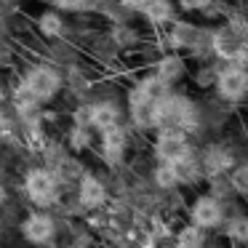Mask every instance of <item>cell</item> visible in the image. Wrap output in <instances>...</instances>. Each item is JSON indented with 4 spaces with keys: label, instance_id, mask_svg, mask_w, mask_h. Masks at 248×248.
Returning <instances> with one entry per match:
<instances>
[{
    "label": "cell",
    "instance_id": "6da1fadb",
    "mask_svg": "<svg viewBox=\"0 0 248 248\" xmlns=\"http://www.w3.org/2000/svg\"><path fill=\"white\" fill-rule=\"evenodd\" d=\"M157 123L171 125V128H195L198 125V109L184 96H166L157 107Z\"/></svg>",
    "mask_w": 248,
    "mask_h": 248
},
{
    "label": "cell",
    "instance_id": "7a4b0ae2",
    "mask_svg": "<svg viewBox=\"0 0 248 248\" xmlns=\"http://www.w3.org/2000/svg\"><path fill=\"white\" fill-rule=\"evenodd\" d=\"M24 88L32 93L38 102H48L56 96V91L62 88V78L51 67H32L24 78Z\"/></svg>",
    "mask_w": 248,
    "mask_h": 248
},
{
    "label": "cell",
    "instance_id": "3957f363",
    "mask_svg": "<svg viewBox=\"0 0 248 248\" xmlns=\"http://www.w3.org/2000/svg\"><path fill=\"white\" fill-rule=\"evenodd\" d=\"M24 187H27V195L38 205L56 203V179L48 171H43V168H32L27 173V179H24Z\"/></svg>",
    "mask_w": 248,
    "mask_h": 248
},
{
    "label": "cell",
    "instance_id": "277c9868",
    "mask_svg": "<svg viewBox=\"0 0 248 248\" xmlns=\"http://www.w3.org/2000/svg\"><path fill=\"white\" fill-rule=\"evenodd\" d=\"M216 88L224 99L237 102L248 93V72L240 70V67H227L216 75Z\"/></svg>",
    "mask_w": 248,
    "mask_h": 248
},
{
    "label": "cell",
    "instance_id": "5b68a950",
    "mask_svg": "<svg viewBox=\"0 0 248 248\" xmlns=\"http://www.w3.org/2000/svg\"><path fill=\"white\" fill-rule=\"evenodd\" d=\"M155 152L163 163H179V160H187L189 157V144L184 139V134L179 131H166V134L157 139Z\"/></svg>",
    "mask_w": 248,
    "mask_h": 248
},
{
    "label": "cell",
    "instance_id": "8992f818",
    "mask_svg": "<svg viewBox=\"0 0 248 248\" xmlns=\"http://www.w3.org/2000/svg\"><path fill=\"white\" fill-rule=\"evenodd\" d=\"M221 219H224V214H221L219 200L208 198V195H203V198L195 200V205H192L195 227H200V230H203V227H216V224H221Z\"/></svg>",
    "mask_w": 248,
    "mask_h": 248
},
{
    "label": "cell",
    "instance_id": "52a82bcc",
    "mask_svg": "<svg viewBox=\"0 0 248 248\" xmlns=\"http://www.w3.org/2000/svg\"><path fill=\"white\" fill-rule=\"evenodd\" d=\"M22 232H24V237H27L30 243H35V246L48 243L51 237H54V219L46 216V214H32V216L24 219Z\"/></svg>",
    "mask_w": 248,
    "mask_h": 248
},
{
    "label": "cell",
    "instance_id": "ba28073f",
    "mask_svg": "<svg viewBox=\"0 0 248 248\" xmlns=\"http://www.w3.org/2000/svg\"><path fill=\"white\" fill-rule=\"evenodd\" d=\"M118 107L112 102H99L93 107H88V123L99 131H109V128H118Z\"/></svg>",
    "mask_w": 248,
    "mask_h": 248
},
{
    "label": "cell",
    "instance_id": "9c48e42d",
    "mask_svg": "<svg viewBox=\"0 0 248 248\" xmlns=\"http://www.w3.org/2000/svg\"><path fill=\"white\" fill-rule=\"evenodd\" d=\"M78 198H80V205H86V208H96V205L104 203V184L99 182L96 176H83L80 179V192H78Z\"/></svg>",
    "mask_w": 248,
    "mask_h": 248
},
{
    "label": "cell",
    "instance_id": "30bf717a",
    "mask_svg": "<svg viewBox=\"0 0 248 248\" xmlns=\"http://www.w3.org/2000/svg\"><path fill=\"white\" fill-rule=\"evenodd\" d=\"M123 147H125V136L120 128H109L104 131V139H102V150L107 155L109 163H115L120 155H123Z\"/></svg>",
    "mask_w": 248,
    "mask_h": 248
},
{
    "label": "cell",
    "instance_id": "8fae6325",
    "mask_svg": "<svg viewBox=\"0 0 248 248\" xmlns=\"http://www.w3.org/2000/svg\"><path fill=\"white\" fill-rule=\"evenodd\" d=\"M182 75H184V62L179 56H163L157 62V78L163 83H176Z\"/></svg>",
    "mask_w": 248,
    "mask_h": 248
},
{
    "label": "cell",
    "instance_id": "7c38bea8",
    "mask_svg": "<svg viewBox=\"0 0 248 248\" xmlns=\"http://www.w3.org/2000/svg\"><path fill=\"white\" fill-rule=\"evenodd\" d=\"M144 16H147V22H152V24H166L168 19L173 16L171 0H150L144 6Z\"/></svg>",
    "mask_w": 248,
    "mask_h": 248
},
{
    "label": "cell",
    "instance_id": "4fadbf2b",
    "mask_svg": "<svg viewBox=\"0 0 248 248\" xmlns=\"http://www.w3.org/2000/svg\"><path fill=\"white\" fill-rule=\"evenodd\" d=\"M38 27H40V32H43L46 38H56V35L62 32V16L56 11H48V14L40 16Z\"/></svg>",
    "mask_w": 248,
    "mask_h": 248
},
{
    "label": "cell",
    "instance_id": "5bb4252c",
    "mask_svg": "<svg viewBox=\"0 0 248 248\" xmlns=\"http://www.w3.org/2000/svg\"><path fill=\"white\" fill-rule=\"evenodd\" d=\"M179 248H203V230L200 227H184L179 232Z\"/></svg>",
    "mask_w": 248,
    "mask_h": 248
},
{
    "label": "cell",
    "instance_id": "9a60e30c",
    "mask_svg": "<svg viewBox=\"0 0 248 248\" xmlns=\"http://www.w3.org/2000/svg\"><path fill=\"white\" fill-rule=\"evenodd\" d=\"M227 235H230L232 240L248 243V219L246 216H237V219L227 221Z\"/></svg>",
    "mask_w": 248,
    "mask_h": 248
},
{
    "label": "cell",
    "instance_id": "2e32d148",
    "mask_svg": "<svg viewBox=\"0 0 248 248\" xmlns=\"http://www.w3.org/2000/svg\"><path fill=\"white\" fill-rule=\"evenodd\" d=\"M155 182L160 184V187H176L179 184V176H176V168H173V163H163L160 168L155 171Z\"/></svg>",
    "mask_w": 248,
    "mask_h": 248
},
{
    "label": "cell",
    "instance_id": "e0dca14e",
    "mask_svg": "<svg viewBox=\"0 0 248 248\" xmlns=\"http://www.w3.org/2000/svg\"><path fill=\"white\" fill-rule=\"evenodd\" d=\"M195 38H198V32H195L192 24H176V30H173V43L176 46H189L195 43Z\"/></svg>",
    "mask_w": 248,
    "mask_h": 248
},
{
    "label": "cell",
    "instance_id": "ac0fdd59",
    "mask_svg": "<svg viewBox=\"0 0 248 248\" xmlns=\"http://www.w3.org/2000/svg\"><path fill=\"white\" fill-rule=\"evenodd\" d=\"M227 166H230V155L224 150H211L205 155V168L208 171H219V168H227Z\"/></svg>",
    "mask_w": 248,
    "mask_h": 248
},
{
    "label": "cell",
    "instance_id": "d6986e66",
    "mask_svg": "<svg viewBox=\"0 0 248 248\" xmlns=\"http://www.w3.org/2000/svg\"><path fill=\"white\" fill-rule=\"evenodd\" d=\"M173 168H176V176H179V182H192L195 176H198V168H195V163L189 160H179V163H173Z\"/></svg>",
    "mask_w": 248,
    "mask_h": 248
},
{
    "label": "cell",
    "instance_id": "ffe728a7",
    "mask_svg": "<svg viewBox=\"0 0 248 248\" xmlns=\"http://www.w3.org/2000/svg\"><path fill=\"white\" fill-rule=\"evenodd\" d=\"M232 187H235L237 192L248 195V166H240L235 173H232Z\"/></svg>",
    "mask_w": 248,
    "mask_h": 248
},
{
    "label": "cell",
    "instance_id": "44dd1931",
    "mask_svg": "<svg viewBox=\"0 0 248 248\" xmlns=\"http://www.w3.org/2000/svg\"><path fill=\"white\" fill-rule=\"evenodd\" d=\"M184 11H200V8L208 6V0H176Z\"/></svg>",
    "mask_w": 248,
    "mask_h": 248
},
{
    "label": "cell",
    "instance_id": "7402d4cb",
    "mask_svg": "<svg viewBox=\"0 0 248 248\" xmlns=\"http://www.w3.org/2000/svg\"><path fill=\"white\" fill-rule=\"evenodd\" d=\"M59 8H67V11H72V8H80L83 6V0H54Z\"/></svg>",
    "mask_w": 248,
    "mask_h": 248
},
{
    "label": "cell",
    "instance_id": "603a6c76",
    "mask_svg": "<svg viewBox=\"0 0 248 248\" xmlns=\"http://www.w3.org/2000/svg\"><path fill=\"white\" fill-rule=\"evenodd\" d=\"M150 3V0H123L125 8H134V11H144V6Z\"/></svg>",
    "mask_w": 248,
    "mask_h": 248
},
{
    "label": "cell",
    "instance_id": "cb8c5ba5",
    "mask_svg": "<svg viewBox=\"0 0 248 248\" xmlns=\"http://www.w3.org/2000/svg\"><path fill=\"white\" fill-rule=\"evenodd\" d=\"M86 134H83V131H75V134H72V144L75 147H86Z\"/></svg>",
    "mask_w": 248,
    "mask_h": 248
},
{
    "label": "cell",
    "instance_id": "d4e9b609",
    "mask_svg": "<svg viewBox=\"0 0 248 248\" xmlns=\"http://www.w3.org/2000/svg\"><path fill=\"white\" fill-rule=\"evenodd\" d=\"M8 131H11V123H8V118L3 112H0V136L3 134H8Z\"/></svg>",
    "mask_w": 248,
    "mask_h": 248
},
{
    "label": "cell",
    "instance_id": "484cf974",
    "mask_svg": "<svg viewBox=\"0 0 248 248\" xmlns=\"http://www.w3.org/2000/svg\"><path fill=\"white\" fill-rule=\"evenodd\" d=\"M3 200H6V189L0 187V205H3Z\"/></svg>",
    "mask_w": 248,
    "mask_h": 248
}]
</instances>
